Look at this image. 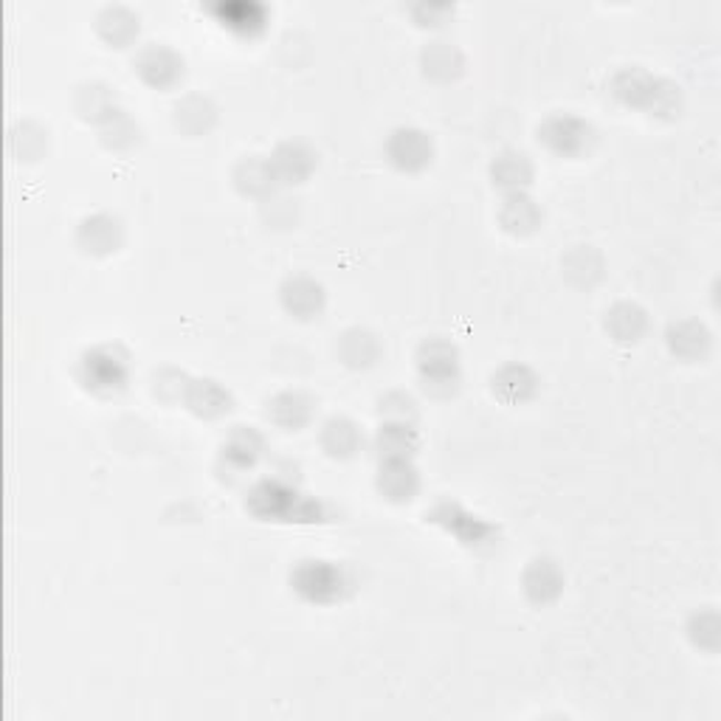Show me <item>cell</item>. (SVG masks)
<instances>
[{
    "label": "cell",
    "mask_w": 721,
    "mask_h": 721,
    "mask_svg": "<svg viewBox=\"0 0 721 721\" xmlns=\"http://www.w3.org/2000/svg\"><path fill=\"white\" fill-rule=\"evenodd\" d=\"M246 507L262 521H324V505L282 480H262L248 491Z\"/></svg>",
    "instance_id": "6da1fadb"
},
{
    "label": "cell",
    "mask_w": 721,
    "mask_h": 721,
    "mask_svg": "<svg viewBox=\"0 0 721 721\" xmlns=\"http://www.w3.org/2000/svg\"><path fill=\"white\" fill-rule=\"evenodd\" d=\"M291 587L302 601L316 603V606H333L349 595L353 583H349L342 563L327 561V558H304L293 567Z\"/></svg>",
    "instance_id": "7a4b0ae2"
},
{
    "label": "cell",
    "mask_w": 721,
    "mask_h": 721,
    "mask_svg": "<svg viewBox=\"0 0 721 721\" xmlns=\"http://www.w3.org/2000/svg\"><path fill=\"white\" fill-rule=\"evenodd\" d=\"M612 88L623 105L657 116H674L679 110V99H682L677 85L657 79L643 68H623L614 76Z\"/></svg>",
    "instance_id": "3957f363"
},
{
    "label": "cell",
    "mask_w": 721,
    "mask_h": 721,
    "mask_svg": "<svg viewBox=\"0 0 721 721\" xmlns=\"http://www.w3.org/2000/svg\"><path fill=\"white\" fill-rule=\"evenodd\" d=\"M79 380L94 395H116L130 380V355L119 344H96L79 358Z\"/></svg>",
    "instance_id": "277c9868"
},
{
    "label": "cell",
    "mask_w": 721,
    "mask_h": 721,
    "mask_svg": "<svg viewBox=\"0 0 721 721\" xmlns=\"http://www.w3.org/2000/svg\"><path fill=\"white\" fill-rule=\"evenodd\" d=\"M429 519L434 521L437 527H443L449 536H454L462 547H471V550L494 545L496 538H499V527L491 525V521L482 519V516H476V513L465 510L460 502H437V505L431 507Z\"/></svg>",
    "instance_id": "5b68a950"
},
{
    "label": "cell",
    "mask_w": 721,
    "mask_h": 721,
    "mask_svg": "<svg viewBox=\"0 0 721 721\" xmlns=\"http://www.w3.org/2000/svg\"><path fill=\"white\" fill-rule=\"evenodd\" d=\"M538 141L561 159H578L595 144V127L575 114H552L538 125Z\"/></svg>",
    "instance_id": "8992f818"
},
{
    "label": "cell",
    "mask_w": 721,
    "mask_h": 721,
    "mask_svg": "<svg viewBox=\"0 0 721 721\" xmlns=\"http://www.w3.org/2000/svg\"><path fill=\"white\" fill-rule=\"evenodd\" d=\"M386 159L400 172H420L434 161V141L420 127H395L386 139Z\"/></svg>",
    "instance_id": "52a82bcc"
},
{
    "label": "cell",
    "mask_w": 721,
    "mask_h": 721,
    "mask_svg": "<svg viewBox=\"0 0 721 721\" xmlns=\"http://www.w3.org/2000/svg\"><path fill=\"white\" fill-rule=\"evenodd\" d=\"M418 369L426 389L445 386V392H454L460 380V349L445 338H429L418 349Z\"/></svg>",
    "instance_id": "ba28073f"
},
{
    "label": "cell",
    "mask_w": 721,
    "mask_h": 721,
    "mask_svg": "<svg viewBox=\"0 0 721 721\" xmlns=\"http://www.w3.org/2000/svg\"><path fill=\"white\" fill-rule=\"evenodd\" d=\"M133 68L150 88L170 90L175 88V85L181 83V76H184V57H181L177 51H172L170 45L147 43L141 45L139 54H136Z\"/></svg>",
    "instance_id": "9c48e42d"
},
{
    "label": "cell",
    "mask_w": 721,
    "mask_h": 721,
    "mask_svg": "<svg viewBox=\"0 0 721 721\" xmlns=\"http://www.w3.org/2000/svg\"><path fill=\"white\" fill-rule=\"evenodd\" d=\"M279 302L299 322H308V319L322 316L324 304H327V293H324V286L319 279L308 277V273H297V277H288L279 288Z\"/></svg>",
    "instance_id": "30bf717a"
},
{
    "label": "cell",
    "mask_w": 721,
    "mask_h": 721,
    "mask_svg": "<svg viewBox=\"0 0 721 721\" xmlns=\"http://www.w3.org/2000/svg\"><path fill=\"white\" fill-rule=\"evenodd\" d=\"M121 240H125V228H121L119 217L110 212L88 215L76 228V243L83 246L85 254H94V257L116 254L121 248Z\"/></svg>",
    "instance_id": "8fae6325"
},
{
    "label": "cell",
    "mask_w": 721,
    "mask_h": 721,
    "mask_svg": "<svg viewBox=\"0 0 721 721\" xmlns=\"http://www.w3.org/2000/svg\"><path fill=\"white\" fill-rule=\"evenodd\" d=\"M271 170L277 175V184H302L313 175V170L319 166V155L304 144V141H286L273 150Z\"/></svg>",
    "instance_id": "7c38bea8"
},
{
    "label": "cell",
    "mask_w": 721,
    "mask_h": 721,
    "mask_svg": "<svg viewBox=\"0 0 721 721\" xmlns=\"http://www.w3.org/2000/svg\"><path fill=\"white\" fill-rule=\"evenodd\" d=\"M521 589H525L527 601L536 606H547V603L558 601L563 589V572L552 558L538 556L527 563L525 575H521Z\"/></svg>",
    "instance_id": "4fadbf2b"
},
{
    "label": "cell",
    "mask_w": 721,
    "mask_h": 721,
    "mask_svg": "<svg viewBox=\"0 0 721 721\" xmlns=\"http://www.w3.org/2000/svg\"><path fill=\"white\" fill-rule=\"evenodd\" d=\"M375 485H378V491L389 502H409L418 496L420 474L418 469H415L411 456H400V460H380Z\"/></svg>",
    "instance_id": "5bb4252c"
},
{
    "label": "cell",
    "mask_w": 721,
    "mask_h": 721,
    "mask_svg": "<svg viewBox=\"0 0 721 721\" xmlns=\"http://www.w3.org/2000/svg\"><path fill=\"white\" fill-rule=\"evenodd\" d=\"M541 220H545V212H541L536 197H530L527 192H505L499 206V223L505 232L527 237L541 226Z\"/></svg>",
    "instance_id": "9a60e30c"
},
{
    "label": "cell",
    "mask_w": 721,
    "mask_h": 721,
    "mask_svg": "<svg viewBox=\"0 0 721 721\" xmlns=\"http://www.w3.org/2000/svg\"><path fill=\"white\" fill-rule=\"evenodd\" d=\"M223 462L235 471H251L266 451V440L251 426H235L223 440Z\"/></svg>",
    "instance_id": "2e32d148"
},
{
    "label": "cell",
    "mask_w": 721,
    "mask_h": 721,
    "mask_svg": "<svg viewBox=\"0 0 721 721\" xmlns=\"http://www.w3.org/2000/svg\"><path fill=\"white\" fill-rule=\"evenodd\" d=\"M532 161L525 150H502L491 161V177L494 184L505 192H525L532 181Z\"/></svg>",
    "instance_id": "e0dca14e"
},
{
    "label": "cell",
    "mask_w": 721,
    "mask_h": 721,
    "mask_svg": "<svg viewBox=\"0 0 721 721\" xmlns=\"http://www.w3.org/2000/svg\"><path fill=\"white\" fill-rule=\"evenodd\" d=\"M313 411L316 403L304 392H279L268 400V420L286 431L304 429L313 420Z\"/></svg>",
    "instance_id": "ac0fdd59"
},
{
    "label": "cell",
    "mask_w": 721,
    "mask_h": 721,
    "mask_svg": "<svg viewBox=\"0 0 721 721\" xmlns=\"http://www.w3.org/2000/svg\"><path fill=\"white\" fill-rule=\"evenodd\" d=\"M668 347L677 358L682 360H702L704 355L713 347V336L710 330L704 327L697 319H682V322H674L668 327Z\"/></svg>",
    "instance_id": "d6986e66"
},
{
    "label": "cell",
    "mask_w": 721,
    "mask_h": 721,
    "mask_svg": "<svg viewBox=\"0 0 721 721\" xmlns=\"http://www.w3.org/2000/svg\"><path fill=\"white\" fill-rule=\"evenodd\" d=\"M74 108L85 121H94V125H108L110 119L121 114L114 88H108L105 83L79 85L74 96Z\"/></svg>",
    "instance_id": "ffe728a7"
},
{
    "label": "cell",
    "mask_w": 721,
    "mask_h": 721,
    "mask_svg": "<svg viewBox=\"0 0 721 721\" xmlns=\"http://www.w3.org/2000/svg\"><path fill=\"white\" fill-rule=\"evenodd\" d=\"M186 406L197 418L215 420L232 409V392L212 378H197L186 384Z\"/></svg>",
    "instance_id": "44dd1931"
},
{
    "label": "cell",
    "mask_w": 721,
    "mask_h": 721,
    "mask_svg": "<svg viewBox=\"0 0 721 721\" xmlns=\"http://www.w3.org/2000/svg\"><path fill=\"white\" fill-rule=\"evenodd\" d=\"M235 186L248 197H271L273 186H277L271 161L262 159V155H246L235 166Z\"/></svg>",
    "instance_id": "7402d4cb"
},
{
    "label": "cell",
    "mask_w": 721,
    "mask_h": 721,
    "mask_svg": "<svg viewBox=\"0 0 721 721\" xmlns=\"http://www.w3.org/2000/svg\"><path fill=\"white\" fill-rule=\"evenodd\" d=\"M96 32L101 34L105 43L125 49L139 37V14L130 12L127 7H105L96 18Z\"/></svg>",
    "instance_id": "603a6c76"
},
{
    "label": "cell",
    "mask_w": 721,
    "mask_h": 721,
    "mask_svg": "<svg viewBox=\"0 0 721 721\" xmlns=\"http://www.w3.org/2000/svg\"><path fill=\"white\" fill-rule=\"evenodd\" d=\"M364 445V434H360L358 423L349 418H330L322 426V449L336 460H349Z\"/></svg>",
    "instance_id": "cb8c5ba5"
},
{
    "label": "cell",
    "mask_w": 721,
    "mask_h": 721,
    "mask_svg": "<svg viewBox=\"0 0 721 721\" xmlns=\"http://www.w3.org/2000/svg\"><path fill=\"white\" fill-rule=\"evenodd\" d=\"M491 384H494V392L499 395L505 403H521V400L532 398L538 378L525 364H507V367H502L499 373L494 375Z\"/></svg>",
    "instance_id": "d4e9b609"
},
{
    "label": "cell",
    "mask_w": 721,
    "mask_h": 721,
    "mask_svg": "<svg viewBox=\"0 0 721 721\" xmlns=\"http://www.w3.org/2000/svg\"><path fill=\"white\" fill-rule=\"evenodd\" d=\"M606 330L614 342H637L648 330V316L637 302H617L606 311Z\"/></svg>",
    "instance_id": "484cf974"
},
{
    "label": "cell",
    "mask_w": 721,
    "mask_h": 721,
    "mask_svg": "<svg viewBox=\"0 0 721 721\" xmlns=\"http://www.w3.org/2000/svg\"><path fill=\"white\" fill-rule=\"evenodd\" d=\"M217 119V108L212 99L201 94H190L175 105V125L184 130L186 136H201L209 133L212 125Z\"/></svg>",
    "instance_id": "4316f807"
},
{
    "label": "cell",
    "mask_w": 721,
    "mask_h": 721,
    "mask_svg": "<svg viewBox=\"0 0 721 721\" xmlns=\"http://www.w3.org/2000/svg\"><path fill=\"white\" fill-rule=\"evenodd\" d=\"M420 65H423L426 76L440 79V83H449V79H454L462 71V54L454 43L431 40V43H426L423 54H420Z\"/></svg>",
    "instance_id": "83f0119b"
},
{
    "label": "cell",
    "mask_w": 721,
    "mask_h": 721,
    "mask_svg": "<svg viewBox=\"0 0 721 721\" xmlns=\"http://www.w3.org/2000/svg\"><path fill=\"white\" fill-rule=\"evenodd\" d=\"M420 437L411 423H392L386 420L375 437V449H378L380 460H400V456H411L418 451Z\"/></svg>",
    "instance_id": "f1b7e54d"
},
{
    "label": "cell",
    "mask_w": 721,
    "mask_h": 721,
    "mask_svg": "<svg viewBox=\"0 0 721 721\" xmlns=\"http://www.w3.org/2000/svg\"><path fill=\"white\" fill-rule=\"evenodd\" d=\"M338 355H342V360L347 364V367H355V369L373 367L380 355V344L369 330L353 327L347 330V333L342 336V342H338Z\"/></svg>",
    "instance_id": "f546056e"
},
{
    "label": "cell",
    "mask_w": 721,
    "mask_h": 721,
    "mask_svg": "<svg viewBox=\"0 0 721 721\" xmlns=\"http://www.w3.org/2000/svg\"><path fill=\"white\" fill-rule=\"evenodd\" d=\"M215 12L220 14V23L237 34H257L266 25V9L260 3H246V0L217 3Z\"/></svg>",
    "instance_id": "4dcf8cb0"
},
{
    "label": "cell",
    "mask_w": 721,
    "mask_h": 721,
    "mask_svg": "<svg viewBox=\"0 0 721 721\" xmlns=\"http://www.w3.org/2000/svg\"><path fill=\"white\" fill-rule=\"evenodd\" d=\"M563 273L578 282V286H592L603 273L601 254L592 246H575L567 257H563Z\"/></svg>",
    "instance_id": "1f68e13d"
},
{
    "label": "cell",
    "mask_w": 721,
    "mask_h": 721,
    "mask_svg": "<svg viewBox=\"0 0 721 721\" xmlns=\"http://www.w3.org/2000/svg\"><path fill=\"white\" fill-rule=\"evenodd\" d=\"M688 637L697 648L704 652H715L721 643V621L715 612H699L690 617L688 623Z\"/></svg>",
    "instance_id": "d6a6232c"
},
{
    "label": "cell",
    "mask_w": 721,
    "mask_h": 721,
    "mask_svg": "<svg viewBox=\"0 0 721 721\" xmlns=\"http://www.w3.org/2000/svg\"><path fill=\"white\" fill-rule=\"evenodd\" d=\"M101 141L114 147V150H130L139 141V127L127 119L125 114H119L108 125H101Z\"/></svg>",
    "instance_id": "836d02e7"
}]
</instances>
